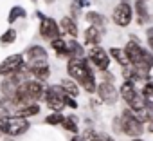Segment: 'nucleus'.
<instances>
[{"label":"nucleus","instance_id":"f257e3e1","mask_svg":"<svg viewBox=\"0 0 153 141\" xmlns=\"http://www.w3.org/2000/svg\"><path fill=\"white\" fill-rule=\"evenodd\" d=\"M67 73L68 76H72L74 82H78L87 92H96L97 83H96V76L92 73V65L87 58H78V60H68L67 63Z\"/></svg>","mask_w":153,"mask_h":141},{"label":"nucleus","instance_id":"f03ea898","mask_svg":"<svg viewBox=\"0 0 153 141\" xmlns=\"http://www.w3.org/2000/svg\"><path fill=\"white\" fill-rule=\"evenodd\" d=\"M119 119H121V130H123V134H126L130 137H139L142 134V123H139V119L135 118V114L130 109H124Z\"/></svg>","mask_w":153,"mask_h":141},{"label":"nucleus","instance_id":"7ed1b4c3","mask_svg":"<svg viewBox=\"0 0 153 141\" xmlns=\"http://www.w3.org/2000/svg\"><path fill=\"white\" fill-rule=\"evenodd\" d=\"M131 18H133V8L130 6L128 0H121L119 6L114 9L112 13V20L115 26L119 27H128L131 24Z\"/></svg>","mask_w":153,"mask_h":141},{"label":"nucleus","instance_id":"20e7f679","mask_svg":"<svg viewBox=\"0 0 153 141\" xmlns=\"http://www.w3.org/2000/svg\"><path fill=\"white\" fill-rule=\"evenodd\" d=\"M27 62H24L27 65V69H33V67H40V65H49L47 60H49V54L47 51L42 47V45H33L25 51V56Z\"/></svg>","mask_w":153,"mask_h":141},{"label":"nucleus","instance_id":"39448f33","mask_svg":"<svg viewBox=\"0 0 153 141\" xmlns=\"http://www.w3.org/2000/svg\"><path fill=\"white\" fill-rule=\"evenodd\" d=\"M45 100H47V107L54 112H61L65 103H63V98H65V92L59 85H51L47 91H45Z\"/></svg>","mask_w":153,"mask_h":141},{"label":"nucleus","instance_id":"423d86ee","mask_svg":"<svg viewBox=\"0 0 153 141\" xmlns=\"http://www.w3.org/2000/svg\"><path fill=\"white\" fill-rule=\"evenodd\" d=\"M88 62H90V65H94L97 70H101V73L108 70V67H110V56H108V52H106L103 47H99V45L90 47V51H88Z\"/></svg>","mask_w":153,"mask_h":141},{"label":"nucleus","instance_id":"0eeeda50","mask_svg":"<svg viewBox=\"0 0 153 141\" xmlns=\"http://www.w3.org/2000/svg\"><path fill=\"white\" fill-rule=\"evenodd\" d=\"M99 100L106 105H115L117 100H119V89H115L114 83H106V82H101L96 89Z\"/></svg>","mask_w":153,"mask_h":141},{"label":"nucleus","instance_id":"6e6552de","mask_svg":"<svg viewBox=\"0 0 153 141\" xmlns=\"http://www.w3.org/2000/svg\"><path fill=\"white\" fill-rule=\"evenodd\" d=\"M27 130H29V121H27V119L18 118V116L6 118V128H4V134H9V136H20V134H25Z\"/></svg>","mask_w":153,"mask_h":141},{"label":"nucleus","instance_id":"1a4fd4ad","mask_svg":"<svg viewBox=\"0 0 153 141\" xmlns=\"http://www.w3.org/2000/svg\"><path fill=\"white\" fill-rule=\"evenodd\" d=\"M24 65V54H11L0 63V76H11Z\"/></svg>","mask_w":153,"mask_h":141},{"label":"nucleus","instance_id":"9d476101","mask_svg":"<svg viewBox=\"0 0 153 141\" xmlns=\"http://www.w3.org/2000/svg\"><path fill=\"white\" fill-rule=\"evenodd\" d=\"M22 78H24V76H22L20 73H15V74L7 76L2 83H0V91H2V94H4L6 98H9V100H11V98L16 94V91H18L20 83L24 82Z\"/></svg>","mask_w":153,"mask_h":141},{"label":"nucleus","instance_id":"9b49d317","mask_svg":"<svg viewBox=\"0 0 153 141\" xmlns=\"http://www.w3.org/2000/svg\"><path fill=\"white\" fill-rule=\"evenodd\" d=\"M40 34L45 40H54V38L59 36V26L56 24V20H52L49 16H43L42 24H40Z\"/></svg>","mask_w":153,"mask_h":141},{"label":"nucleus","instance_id":"f8f14e48","mask_svg":"<svg viewBox=\"0 0 153 141\" xmlns=\"http://www.w3.org/2000/svg\"><path fill=\"white\" fill-rule=\"evenodd\" d=\"M124 52H126V56H128V60H130V65H131V67H137V65L140 63V60H142L146 49L140 47L137 42H128V44L124 45Z\"/></svg>","mask_w":153,"mask_h":141},{"label":"nucleus","instance_id":"ddd939ff","mask_svg":"<svg viewBox=\"0 0 153 141\" xmlns=\"http://www.w3.org/2000/svg\"><path fill=\"white\" fill-rule=\"evenodd\" d=\"M59 27H61V31H63L65 34H68V36H72V38H76V36L79 34L78 24H76L74 18H70V16H63L61 22H59Z\"/></svg>","mask_w":153,"mask_h":141},{"label":"nucleus","instance_id":"4468645a","mask_svg":"<svg viewBox=\"0 0 153 141\" xmlns=\"http://www.w3.org/2000/svg\"><path fill=\"white\" fill-rule=\"evenodd\" d=\"M101 38H103V31H99L97 27H92V26H90V27L85 29V44H87V45L96 47V45H99Z\"/></svg>","mask_w":153,"mask_h":141},{"label":"nucleus","instance_id":"2eb2a0df","mask_svg":"<svg viewBox=\"0 0 153 141\" xmlns=\"http://www.w3.org/2000/svg\"><path fill=\"white\" fill-rule=\"evenodd\" d=\"M83 56H85V49L81 47V44H78L76 40L67 44V58L68 60H78V58H83Z\"/></svg>","mask_w":153,"mask_h":141},{"label":"nucleus","instance_id":"dca6fc26","mask_svg":"<svg viewBox=\"0 0 153 141\" xmlns=\"http://www.w3.org/2000/svg\"><path fill=\"white\" fill-rule=\"evenodd\" d=\"M85 18H87V22H88L92 27H97L99 31H103L105 26H106V18H105L101 13H97V11H88Z\"/></svg>","mask_w":153,"mask_h":141},{"label":"nucleus","instance_id":"f3484780","mask_svg":"<svg viewBox=\"0 0 153 141\" xmlns=\"http://www.w3.org/2000/svg\"><path fill=\"white\" fill-rule=\"evenodd\" d=\"M137 94H139V92H137V89H135V85H133L131 82H124V83L121 85V89H119V96H121L126 103H130Z\"/></svg>","mask_w":153,"mask_h":141},{"label":"nucleus","instance_id":"a211bd4d","mask_svg":"<svg viewBox=\"0 0 153 141\" xmlns=\"http://www.w3.org/2000/svg\"><path fill=\"white\" fill-rule=\"evenodd\" d=\"M108 56H112L121 67H128V65H130V60H128L124 49H121V47H112V49L108 51Z\"/></svg>","mask_w":153,"mask_h":141},{"label":"nucleus","instance_id":"6ab92c4d","mask_svg":"<svg viewBox=\"0 0 153 141\" xmlns=\"http://www.w3.org/2000/svg\"><path fill=\"white\" fill-rule=\"evenodd\" d=\"M59 87L63 89V92H65V96H70V98H74L76 100V96L79 94V89H78V83L76 82H72V80H61V83H59Z\"/></svg>","mask_w":153,"mask_h":141},{"label":"nucleus","instance_id":"aec40b11","mask_svg":"<svg viewBox=\"0 0 153 141\" xmlns=\"http://www.w3.org/2000/svg\"><path fill=\"white\" fill-rule=\"evenodd\" d=\"M29 73L33 74V76H36V82H45L49 76H51V67L49 65H40V67H33V69H29Z\"/></svg>","mask_w":153,"mask_h":141},{"label":"nucleus","instance_id":"412c9836","mask_svg":"<svg viewBox=\"0 0 153 141\" xmlns=\"http://www.w3.org/2000/svg\"><path fill=\"white\" fill-rule=\"evenodd\" d=\"M140 96H142V100H144L146 107H148V109H153V82L144 83Z\"/></svg>","mask_w":153,"mask_h":141},{"label":"nucleus","instance_id":"4be33fe9","mask_svg":"<svg viewBox=\"0 0 153 141\" xmlns=\"http://www.w3.org/2000/svg\"><path fill=\"white\" fill-rule=\"evenodd\" d=\"M38 112H40V105H36V103L27 105V107H22V109H16V116L18 118H24V119H27L31 116H36Z\"/></svg>","mask_w":153,"mask_h":141},{"label":"nucleus","instance_id":"5701e85b","mask_svg":"<svg viewBox=\"0 0 153 141\" xmlns=\"http://www.w3.org/2000/svg\"><path fill=\"white\" fill-rule=\"evenodd\" d=\"M135 11H137V15H139V24L142 26L144 22H149L151 20V16H149V13H148V8H146V2H137L135 0Z\"/></svg>","mask_w":153,"mask_h":141},{"label":"nucleus","instance_id":"b1692460","mask_svg":"<svg viewBox=\"0 0 153 141\" xmlns=\"http://www.w3.org/2000/svg\"><path fill=\"white\" fill-rule=\"evenodd\" d=\"M51 47L54 49V52H56L58 56H67V42H65L61 36L51 40Z\"/></svg>","mask_w":153,"mask_h":141},{"label":"nucleus","instance_id":"393cba45","mask_svg":"<svg viewBox=\"0 0 153 141\" xmlns=\"http://www.w3.org/2000/svg\"><path fill=\"white\" fill-rule=\"evenodd\" d=\"M25 16H27L25 9H24V8H20V6H15V8H11L9 15H7V22H9V24H13V22H16L18 18H25Z\"/></svg>","mask_w":153,"mask_h":141},{"label":"nucleus","instance_id":"a878e982","mask_svg":"<svg viewBox=\"0 0 153 141\" xmlns=\"http://www.w3.org/2000/svg\"><path fill=\"white\" fill-rule=\"evenodd\" d=\"M61 125H63L65 130H68V132H72V134H78V118H76V116L63 118Z\"/></svg>","mask_w":153,"mask_h":141},{"label":"nucleus","instance_id":"bb28decb","mask_svg":"<svg viewBox=\"0 0 153 141\" xmlns=\"http://www.w3.org/2000/svg\"><path fill=\"white\" fill-rule=\"evenodd\" d=\"M85 141H114L110 136H105V134H97L94 130H87L85 132Z\"/></svg>","mask_w":153,"mask_h":141},{"label":"nucleus","instance_id":"cd10ccee","mask_svg":"<svg viewBox=\"0 0 153 141\" xmlns=\"http://www.w3.org/2000/svg\"><path fill=\"white\" fill-rule=\"evenodd\" d=\"M128 105H130V110H131V112H139V110H142V109L146 107V103H144V100H142V96H140V94H137V96L128 103Z\"/></svg>","mask_w":153,"mask_h":141},{"label":"nucleus","instance_id":"c85d7f7f","mask_svg":"<svg viewBox=\"0 0 153 141\" xmlns=\"http://www.w3.org/2000/svg\"><path fill=\"white\" fill-rule=\"evenodd\" d=\"M15 40H16V31L15 29H7L2 36H0V44H4V45L6 44H13Z\"/></svg>","mask_w":153,"mask_h":141},{"label":"nucleus","instance_id":"c756f323","mask_svg":"<svg viewBox=\"0 0 153 141\" xmlns=\"http://www.w3.org/2000/svg\"><path fill=\"white\" fill-rule=\"evenodd\" d=\"M63 118H65V116H61V112H52V114H49V116L45 118V123H47V125H61Z\"/></svg>","mask_w":153,"mask_h":141},{"label":"nucleus","instance_id":"7c9ffc66","mask_svg":"<svg viewBox=\"0 0 153 141\" xmlns=\"http://www.w3.org/2000/svg\"><path fill=\"white\" fill-rule=\"evenodd\" d=\"M63 103H65V107H70V109H78V101H76L74 98H70V96H65V98H63Z\"/></svg>","mask_w":153,"mask_h":141},{"label":"nucleus","instance_id":"2f4dec72","mask_svg":"<svg viewBox=\"0 0 153 141\" xmlns=\"http://www.w3.org/2000/svg\"><path fill=\"white\" fill-rule=\"evenodd\" d=\"M112 128H114L115 134H123V130H121V119H119V118H114V121H112Z\"/></svg>","mask_w":153,"mask_h":141},{"label":"nucleus","instance_id":"473e14b6","mask_svg":"<svg viewBox=\"0 0 153 141\" xmlns=\"http://www.w3.org/2000/svg\"><path fill=\"white\" fill-rule=\"evenodd\" d=\"M148 130H149V132L153 134V118H151V119L148 121Z\"/></svg>","mask_w":153,"mask_h":141},{"label":"nucleus","instance_id":"72a5a7b5","mask_svg":"<svg viewBox=\"0 0 153 141\" xmlns=\"http://www.w3.org/2000/svg\"><path fill=\"white\" fill-rule=\"evenodd\" d=\"M70 141H85V139H83V137H81V136H74V137H72V139H70Z\"/></svg>","mask_w":153,"mask_h":141},{"label":"nucleus","instance_id":"f704fd0d","mask_svg":"<svg viewBox=\"0 0 153 141\" xmlns=\"http://www.w3.org/2000/svg\"><path fill=\"white\" fill-rule=\"evenodd\" d=\"M148 38H153V27L148 29Z\"/></svg>","mask_w":153,"mask_h":141},{"label":"nucleus","instance_id":"c9c22d12","mask_svg":"<svg viewBox=\"0 0 153 141\" xmlns=\"http://www.w3.org/2000/svg\"><path fill=\"white\" fill-rule=\"evenodd\" d=\"M148 45L151 47V51H153V38H148Z\"/></svg>","mask_w":153,"mask_h":141},{"label":"nucleus","instance_id":"e433bc0d","mask_svg":"<svg viewBox=\"0 0 153 141\" xmlns=\"http://www.w3.org/2000/svg\"><path fill=\"white\" fill-rule=\"evenodd\" d=\"M45 2H47V4H54V2H56V0H45Z\"/></svg>","mask_w":153,"mask_h":141},{"label":"nucleus","instance_id":"4c0bfd02","mask_svg":"<svg viewBox=\"0 0 153 141\" xmlns=\"http://www.w3.org/2000/svg\"><path fill=\"white\" fill-rule=\"evenodd\" d=\"M131 141H144V139H140V137H133Z\"/></svg>","mask_w":153,"mask_h":141},{"label":"nucleus","instance_id":"58836bf2","mask_svg":"<svg viewBox=\"0 0 153 141\" xmlns=\"http://www.w3.org/2000/svg\"><path fill=\"white\" fill-rule=\"evenodd\" d=\"M137 2H146V0H137Z\"/></svg>","mask_w":153,"mask_h":141}]
</instances>
